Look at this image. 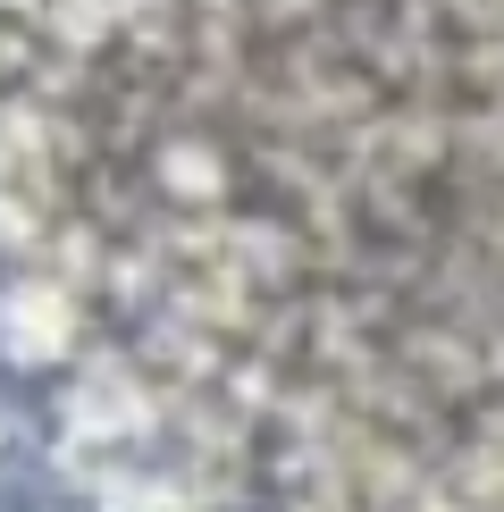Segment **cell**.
<instances>
[{"label": "cell", "instance_id": "277c9868", "mask_svg": "<svg viewBox=\"0 0 504 512\" xmlns=\"http://www.w3.org/2000/svg\"><path fill=\"white\" fill-rule=\"evenodd\" d=\"M17 454H26V429H17V420L0 412V471H17Z\"/></svg>", "mask_w": 504, "mask_h": 512}, {"label": "cell", "instance_id": "7a4b0ae2", "mask_svg": "<svg viewBox=\"0 0 504 512\" xmlns=\"http://www.w3.org/2000/svg\"><path fill=\"white\" fill-rule=\"evenodd\" d=\"M143 429V395L118 370H93L76 387V437H135Z\"/></svg>", "mask_w": 504, "mask_h": 512}, {"label": "cell", "instance_id": "3957f363", "mask_svg": "<svg viewBox=\"0 0 504 512\" xmlns=\"http://www.w3.org/2000/svg\"><path fill=\"white\" fill-rule=\"evenodd\" d=\"M168 185H177V194H185V185H194V194H210V185H219V168H210L202 152H168Z\"/></svg>", "mask_w": 504, "mask_h": 512}, {"label": "cell", "instance_id": "6da1fadb", "mask_svg": "<svg viewBox=\"0 0 504 512\" xmlns=\"http://www.w3.org/2000/svg\"><path fill=\"white\" fill-rule=\"evenodd\" d=\"M0 345L17 361H59L76 345V303L51 286H17L9 303H0Z\"/></svg>", "mask_w": 504, "mask_h": 512}]
</instances>
